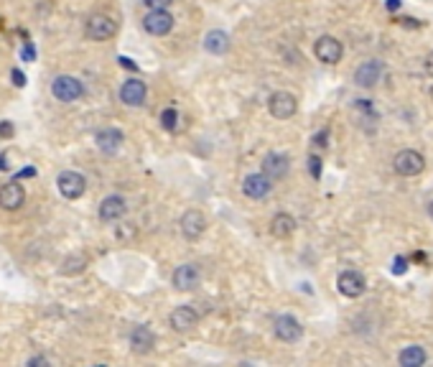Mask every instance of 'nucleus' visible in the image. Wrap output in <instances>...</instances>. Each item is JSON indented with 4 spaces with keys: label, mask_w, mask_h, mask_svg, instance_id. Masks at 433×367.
I'll use <instances>...</instances> for the list:
<instances>
[{
    "label": "nucleus",
    "mask_w": 433,
    "mask_h": 367,
    "mask_svg": "<svg viewBox=\"0 0 433 367\" xmlns=\"http://www.w3.org/2000/svg\"><path fill=\"white\" fill-rule=\"evenodd\" d=\"M176 123H179V113H176V107H166V110L161 113V125H163V130L174 133V130H176Z\"/></svg>",
    "instance_id": "nucleus-25"
},
{
    "label": "nucleus",
    "mask_w": 433,
    "mask_h": 367,
    "mask_svg": "<svg viewBox=\"0 0 433 367\" xmlns=\"http://www.w3.org/2000/svg\"><path fill=\"white\" fill-rule=\"evenodd\" d=\"M204 49L209 51V54H224V51L230 49V36H227V31H209V34L204 36Z\"/></svg>",
    "instance_id": "nucleus-23"
},
{
    "label": "nucleus",
    "mask_w": 433,
    "mask_h": 367,
    "mask_svg": "<svg viewBox=\"0 0 433 367\" xmlns=\"http://www.w3.org/2000/svg\"><path fill=\"white\" fill-rule=\"evenodd\" d=\"M118 62H120V67H123V69H133V71H138V64H135L133 59H128V57H120Z\"/></svg>",
    "instance_id": "nucleus-33"
},
{
    "label": "nucleus",
    "mask_w": 433,
    "mask_h": 367,
    "mask_svg": "<svg viewBox=\"0 0 433 367\" xmlns=\"http://www.w3.org/2000/svg\"><path fill=\"white\" fill-rule=\"evenodd\" d=\"M0 171H8V155L0 153Z\"/></svg>",
    "instance_id": "nucleus-39"
},
{
    "label": "nucleus",
    "mask_w": 433,
    "mask_h": 367,
    "mask_svg": "<svg viewBox=\"0 0 433 367\" xmlns=\"http://www.w3.org/2000/svg\"><path fill=\"white\" fill-rule=\"evenodd\" d=\"M314 146L316 148H327L329 146V127H322V130L314 135Z\"/></svg>",
    "instance_id": "nucleus-28"
},
{
    "label": "nucleus",
    "mask_w": 433,
    "mask_h": 367,
    "mask_svg": "<svg viewBox=\"0 0 433 367\" xmlns=\"http://www.w3.org/2000/svg\"><path fill=\"white\" fill-rule=\"evenodd\" d=\"M296 230V219L291 217L288 212H278L275 217L270 219V235L273 237H278V240H286L291 237Z\"/></svg>",
    "instance_id": "nucleus-21"
},
{
    "label": "nucleus",
    "mask_w": 433,
    "mask_h": 367,
    "mask_svg": "<svg viewBox=\"0 0 433 367\" xmlns=\"http://www.w3.org/2000/svg\"><path fill=\"white\" fill-rule=\"evenodd\" d=\"M84 34L92 41H107V39H112V36L118 34V23L105 13H95L84 23Z\"/></svg>",
    "instance_id": "nucleus-2"
},
{
    "label": "nucleus",
    "mask_w": 433,
    "mask_h": 367,
    "mask_svg": "<svg viewBox=\"0 0 433 367\" xmlns=\"http://www.w3.org/2000/svg\"><path fill=\"white\" fill-rule=\"evenodd\" d=\"M95 143H97V148L102 153H118L120 146L125 143V135L120 133L118 127H105V130H97Z\"/></svg>",
    "instance_id": "nucleus-20"
},
{
    "label": "nucleus",
    "mask_w": 433,
    "mask_h": 367,
    "mask_svg": "<svg viewBox=\"0 0 433 367\" xmlns=\"http://www.w3.org/2000/svg\"><path fill=\"white\" fill-rule=\"evenodd\" d=\"M408 270V258H395L392 261V273L400 275V273H406Z\"/></svg>",
    "instance_id": "nucleus-29"
},
{
    "label": "nucleus",
    "mask_w": 433,
    "mask_h": 367,
    "mask_svg": "<svg viewBox=\"0 0 433 367\" xmlns=\"http://www.w3.org/2000/svg\"><path fill=\"white\" fill-rule=\"evenodd\" d=\"M13 135H15L13 123H11V120H3V123H0V138H3V141H11Z\"/></svg>",
    "instance_id": "nucleus-27"
},
{
    "label": "nucleus",
    "mask_w": 433,
    "mask_h": 367,
    "mask_svg": "<svg viewBox=\"0 0 433 367\" xmlns=\"http://www.w3.org/2000/svg\"><path fill=\"white\" fill-rule=\"evenodd\" d=\"M291 171V158L286 153H268L263 158V174H266L270 181H278V179H286V174Z\"/></svg>",
    "instance_id": "nucleus-15"
},
{
    "label": "nucleus",
    "mask_w": 433,
    "mask_h": 367,
    "mask_svg": "<svg viewBox=\"0 0 433 367\" xmlns=\"http://www.w3.org/2000/svg\"><path fill=\"white\" fill-rule=\"evenodd\" d=\"M128 212V205L125 199L118 197V194H112V197H105L102 202H99V222H118L123 214Z\"/></svg>",
    "instance_id": "nucleus-18"
},
{
    "label": "nucleus",
    "mask_w": 433,
    "mask_h": 367,
    "mask_svg": "<svg viewBox=\"0 0 433 367\" xmlns=\"http://www.w3.org/2000/svg\"><path fill=\"white\" fill-rule=\"evenodd\" d=\"M56 189L64 199H79L87 191V179L77 171H62L56 176Z\"/></svg>",
    "instance_id": "nucleus-5"
},
{
    "label": "nucleus",
    "mask_w": 433,
    "mask_h": 367,
    "mask_svg": "<svg viewBox=\"0 0 433 367\" xmlns=\"http://www.w3.org/2000/svg\"><path fill=\"white\" fill-rule=\"evenodd\" d=\"M87 270V255L82 253H71L67 255L62 261V268H59V273L62 275H79Z\"/></svg>",
    "instance_id": "nucleus-24"
},
{
    "label": "nucleus",
    "mask_w": 433,
    "mask_h": 367,
    "mask_svg": "<svg viewBox=\"0 0 433 367\" xmlns=\"http://www.w3.org/2000/svg\"><path fill=\"white\" fill-rule=\"evenodd\" d=\"M306 166H308V174H311V179H314V181H319V179H322V158H319L316 153H311V155H308Z\"/></svg>",
    "instance_id": "nucleus-26"
},
{
    "label": "nucleus",
    "mask_w": 433,
    "mask_h": 367,
    "mask_svg": "<svg viewBox=\"0 0 433 367\" xmlns=\"http://www.w3.org/2000/svg\"><path fill=\"white\" fill-rule=\"evenodd\" d=\"M174 3V0H143V6L151 8V11H156V8H168Z\"/></svg>",
    "instance_id": "nucleus-30"
},
{
    "label": "nucleus",
    "mask_w": 433,
    "mask_h": 367,
    "mask_svg": "<svg viewBox=\"0 0 433 367\" xmlns=\"http://www.w3.org/2000/svg\"><path fill=\"white\" fill-rule=\"evenodd\" d=\"M398 23H403L408 29H420L423 26V23H415V18H398Z\"/></svg>",
    "instance_id": "nucleus-34"
},
{
    "label": "nucleus",
    "mask_w": 433,
    "mask_h": 367,
    "mask_svg": "<svg viewBox=\"0 0 433 367\" xmlns=\"http://www.w3.org/2000/svg\"><path fill=\"white\" fill-rule=\"evenodd\" d=\"M273 191V181L260 171V174H247L242 181V194L247 199H266Z\"/></svg>",
    "instance_id": "nucleus-14"
},
{
    "label": "nucleus",
    "mask_w": 433,
    "mask_h": 367,
    "mask_svg": "<svg viewBox=\"0 0 433 367\" xmlns=\"http://www.w3.org/2000/svg\"><path fill=\"white\" fill-rule=\"evenodd\" d=\"M176 291H194L199 289V283H202V270L196 263H184L179 268L174 270V278H171Z\"/></svg>",
    "instance_id": "nucleus-10"
},
{
    "label": "nucleus",
    "mask_w": 433,
    "mask_h": 367,
    "mask_svg": "<svg viewBox=\"0 0 433 367\" xmlns=\"http://www.w3.org/2000/svg\"><path fill=\"white\" fill-rule=\"evenodd\" d=\"M31 176H36V169H23L15 174V179H31Z\"/></svg>",
    "instance_id": "nucleus-35"
},
{
    "label": "nucleus",
    "mask_w": 433,
    "mask_h": 367,
    "mask_svg": "<svg viewBox=\"0 0 433 367\" xmlns=\"http://www.w3.org/2000/svg\"><path fill=\"white\" fill-rule=\"evenodd\" d=\"M51 95L59 102H74L84 95V85L77 77H69V74H59V77L51 82Z\"/></svg>",
    "instance_id": "nucleus-4"
},
{
    "label": "nucleus",
    "mask_w": 433,
    "mask_h": 367,
    "mask_svg": "<svg viewBox=\"0 0 433 367\" xmlns=\"http://www.w3.org/2000/svg\"><path fill=\"white\" fill-rule=\"evenodd\" d=\"M336 289L347 298H359L367 291V281H364V275L359 270H342L339 278H336Z\"/></svg>",
    "instance_id": "nucleus-7"
},
{
    "label": "nucleus",
    "mask_w": 433,
    "mask_h": 367,
    "mask_svg": "<svg viewBox=\"0 0 433 367\" xmlns=\"http://www.w3.org/2000/svg\"><path fill=\"white\" fill-rule=\"evenodd\" d=\"M385 74V64L380 59H370V62H364L357 67L355 71V85L357 87H364V90H372V87L378 85L380 79Z\"/></svg>",
    "instance_id": "nucleus-8"
},
{
    "label": "nucleus",
    "mask_w": 433,
    "mask_h": 367,
    "mask_svg": "<svg viewBox=\"0 0 433 367\" xmlns=\"http://www.w3.org/2000/svg\"><path fill=\"white\" fill-rule=\"evenodd\" d=\"M431 99H433V87H431Z\"/></svg>",
    "instance_id": "nucleus-41"
},
{
    "label": "nucleus",
    "mask_w": 433,
    "mask_h": 367,
    "mask_svg": "<svg viewBox=\"0 0 433 367\" xmlns=\"http://www.w3.org/2000/svg\"><path fill=\"white\" fill-rule=\"evenodd\" d=\"M28 365H49V360H46V357H31Z\"/></svg>",
    "instance_id": "nucleus-36"
},
{
    "label": "nucleus",
    "mask_w": 433,
    "mask_h": 367,
    "mask_svg": "<svg viewBox=\"0 0 433 367\" xmlns=\"http://www.w3.org/2000/svg\"><path fill=\"white\" fill-rule=\"evenodd\" d=\"M314 54L322 64H339L342 62L344 46L339 39H334V36H322V39L314 43Z\"/></svg>",
    "instance_id": "nucleus-11"
},
{
    "label": "nucleus",
    "mask_w": 433,
    "mask_h": 367,
    "mask_svg": "<svg viewBox=\"0 0 433 367\" xmlns=\"http://www.w3.org/2000/svg\"><path fill=\"white\" fill-rule=\"evenodd\" d=\"M146 95H148V87L143 79L133 77V79H125L123 87H120V102L128 107H140L146 102Z\"/></svg>",
    "instance_id": "nucleus-13"
},
{
    "label": "nucleus",
    "mask_w": 433,
    "mask_h": 367,
    "mask_svg": "<svg viewBox=\"0 0 433 367\" xmlns=\"http://www.w3.org/2000/svg\"><path fill=\"white\" fill-rule=\"evenodd\" d=\"M385 8H387V11L392 13V11H398V8H400V0H387V3H385Z\"/></svg>",
    "instance_id": "nucleus-37"
},
{
    "label": "nucleus",
    "mask_w": 433,
    "mask_h": 367,
    "mask_svg": "<svg viewBox=\"0 0 433 367\" xmlns=\"http://www.w3.org/2000/svg\"><path fill=\"white\" fill-rule=\"evenodd\" d=\"M179 227H181V235L186 240H199L207 233V217L199 209H186L179 219Z\"/></svg>",
    "instance_id": "nucleus-12"
},
{
    "label": "nucleus",
    "mask_w": 433,
    "mask_h": 367,
    "mask_svg": "<svg viewBox=\"0 0 433 367\" xmlns=\"http://www.w3.org/2000/svg\"><path fill=\"white\" fill-rule=\"evenodd\" d=\"M26 205V191L18 181H8L3 189H0V207L8 209V212H15Z\"/></svg>",
    "instance_id": "nucleus-16"
},
{
    "label": "nucleus",
    "mask_w": 433,
    "mask_h": 367,
    "mask_svg": "<svg viewBox=\"0 0 433 367\" xmlns=\"http://www.w3.org/2000/svg\"><path fill=\"white\" fill-rule=\"evenodd\" d=\"M273 332H275V337H278L280 342L294 345V342H298V339L303 337V326H301L298 319L291 317V314H280V317L273 321Z\"/></svg>",
    "instance_id": "nucleus-6"
},
{
    "label": "nucleus",
    "mask_w": 433,
    "mask_h": 367,
    "mask_svg": "<svg viewBox=\"0 0 433 367\" xmlns=\"http://www.w3.org/2000/svg\"><path fill=\"white\" fill-rule=\"evenodd\" d=\"M392 169H395V174H400V176H418V174H423V169H426V158L418 153V151L413 148H403L400 153H395V158H392Z\"/></svg>",
    "instance_id": "nucleus-1"
},
{
    "label": "nucleus",
    "mask_w": 433,
    "mask_h": 367,
    "mask_svg": "<svg viewBox=\"0 0 433 367\" xmlns=\"http://www.w3.org/2000/svg\"><path fill=\"white\" fill-rule=\"evenodd\" d=\"M11 77H13V85L15 87L26 85V74H21V69H13V71H11Z\"/></svg>",
    "instance_id": "nucleus-32"
},
{
    "label": "nucleus",
    "mask_w": 433,
    "mask_h": 367,
    "mask_svg": "<svg viewBox=\"0 0 433 367\" xmlns=\"http://www.w3.org/2000/svg\"><path fill=\"white\" fill-rule=\"evenodd\" d=\"M426 71H428V74H431V77H433V51H431V54H428V57H426Z\"/></svg>",
    "instance_id": "nucleus-38"
},
{
    "label": "nucleus",
    "mask_w": 433,
    "mask_h": 367,
    "mask_svg": "<svg viewBox=\"0 0 433 367\" xmlns=\"http://www.w3.org/2000/svg\"><path fill=\"white\" fill-rule=\"evenodd\" d=\"M428 217L433 219V202H428Z\"/></svg>",
    "instance_id": "nucleus-40"
},
{
    "label": "nucleus",
    "mask_w": 433,
    "mask_h": 367,
    "mask_svg": "<svg viewBox=\"0 0 433 367\" xmlns=\"http://www.w3.org/2000/svg\"><path fill=\"white\" fill-rule=\"evenodd\" d=\"M143 29L151 36H166L174 29V15L168 13V8H156L143 18Z\"/></svg>",
    "instance_id": "nucleus-9"
},
{
    "label": "nucleus",
    "mask_w": 433,
    "mask_h": 367,
    "mask_svg": "<svg viewBox=\"0 0 433 367\" xmlns=\"http://www.w3.org/2000/svg\"><path fill=\"white\" fill-rule=\"evenodd\" d=\"M153 347H156V334L151 332V326L146 324L133 326V332H130V349L135 354H151Z\"/></svg>",
    "instance_id": "nucleus-17"
},
{
    "label": "nucleus",
    "mask_w": 433,
    "mask_h": 367,
    "mask_svg": "<svg viewBox=\"0 0 433 367\" xmlns=\"http://www.w3.org/2000/svg\"><path fill=\"white\" fill-rule=\"evenodd\" d=\"M196 324H199V314L191 306H179V309L171 311V326H174V332L179 334L191 332Z\"/></svg>",
    "instance_id": "nucleus-19"
},
{
    "label": "nucleus",
    "mask_w": 433,
    "mask_h": 367,
    "mask_svg": "<svg viewBox=\"0 0 433 367\" xmlns=\"http://www.w3.org/2000/svg\"><path fill=\"white\" fill-rule=\"evenodd\" d=\"M268 110H270L275 120H288V118H294L298 113V99L291 92H273L270 99H268Z\"/></svg>",
    "instance_id": "nucleus-3"
},
{
    "label": "nucleus",
    "mask_w": 433,
    "mask_h": 367,
    "mask_svg": "<svg viewBox=\"0 0 433 367\" xmlns=\"http://www.w3.org/2000/svg\"><path fill=\"white\" fill-rule=\"evenodd\" d=\"M398 362L403 367H420L428 362V352L420 345H408L406 349L398 354Z\"/></svg>",
    "instance_id": "nucleus-22"
},
{
    "label": "nucleus",
    "mask_w": 433,
    "mask_h": 367,
    "mask_svg": "<svg viewBox=\"0 0 433 367\" xmlns=\"http://www.w3.org/2000/svg\"><path fill=\"white\" fill-rule=\"evenodd\" d=\"M21 59H23V62H34V59H36V49L31 46V43H23Z\"/></svg>",
    "instance_id": "nucleus-31"
}]
</instances>
